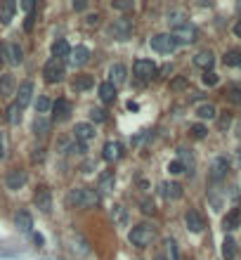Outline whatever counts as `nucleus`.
<instances>
[{
    "label": "nucleus",
    "mask_w": 241,
    "mask_h": 260,
    "mask_svg": "<svg viewBox=\"0 0 241 260\" xmlns=\"http://www.w3.org/2000/svg\"><path fill=\"white\" fill-rule=\"evenodd\" d=\"M161 197L163 199H180L182 197V185H178V182H161Z\"/></svg>",
    "instance_id": "17"
},
{
    "label": "nucleus",
    "mask_w": 241,
    "mask_h": 260,
    "mask_svg": "<svg viewBox=\"0 0 241 260\" xmlns=\"http://www.w3.org/2000/svg\"><path fill=\"white\" fill-rule=\"evenodd\" d=\"M239 225H241V208H232V211L223 218V230L225 232H232Z\"/></svg>",
    "instance_id": "18"
},
{
    "label": "nucleus",
    "mask_w": 241,
    "mask_h": 260,
    "mask_svg": "<svg viewBox=\"0 0 241 260\" xmlns=\"http://www.w3.org/2000/svg\"><path fill=\"white\" fill-rule=\"evenodd\" d=\"M21 7H24L28 14H31V12H33V7H36V2H33V0H24V2H21Z\"/></svg>",
    "instance_id": "48"
},
{
    "label": "nucleus",
    "mask_w": 241,
    "mask_h": 260,
    "mask_svg": "<svg viewBox=\"0 0 241 260\" xmlns=\"http://www.w3.org/2000/svg\"><path fill=\"white\" fill-rule=\"evenodd\" d=\"M114 185H116V175H114V171H107L102 178H99V189H102V192H111Z\"/></svg>",
    "instance_id": "32"
},
{
    "label": "nucleus",
    "mask_w": 241,
    "mask_h": 260,
    "mask_svg": "<svg viewBox=\"0 0 241 260\" xmlns=\"http://www.w3.org/2000/svg\"><path fill=\"white\" fill-rule=\"evenodd\" d=\"M99 99H102L104 104H109V102H114V99H116V88H114L109 81L99 85Z\"/></svg>",
    "instance_id": "26"
},
{
    "label": "nucleus",
    "mask_w": 241,
    "mask_h": 260,
    "mask_svg": "<svg viewBox=\"0 0 241 260\" xmlns=\"http://www.w3.org/2000/svg\"><path fill=\"white\" fill-rule=\"evenodd\" d=\"M33 201H36V206L43 211V213H50L52 211V194H50V189L47 187H40L36 192V197H33Z\"/></svg>",
    "instance_id": "13"
},
{
    "label": "nucleus",
    "mask_w": 241,
    "mask_h": 260,
    "mask_svg": "<svg viewBox=\"0 0 241 260\" xmlns=\"http://www.w3.org/2000/svg\"><path fill=\"white\" fill-rule=\"evenodd\" d=\"M133 73L140 81H149V78L156 76V64H154L152 59H137V62L133 64Z\"/></svg>",
    "instance_id": "7"
},
{
    "label": "nucleus",
    "mask_w": 241,
    "mask_h": 260,
    "mask_svg": "<svg viewBox=\"0 0 241 260\" xmlns=\"http://www.w3.org/2000/svg\"><path fill=\"white\" fill-rule=\"evenodd\" d=\"M114 7H116V9H133L135 5H133V0H116V2H114Z\"/></svg>",
    "instance_id": "43"
},
{
    "label": "nucleus",
    "mask_w": 241,
    "mask_h": 260,
    "mask_svg": "<svg viewBox=\"0 0 241 260\" xmlns=\"http://www.w3.org/2000/svg\"><path fill=\"white\" fill-rule=\"evenodd\" d=\"M237 12H239V14H241V2H239V5H237Z\"/></svg>",
    "instance_id": "55"
},
{
    "label": "nucleus",
    "mask_w": 241,
    "mask_h": 260,
    "mask_svg": "<svg viewBox=\"0 0 241 260\" xmlns=\"http://www.w3.org/2000/svg\"><path fill=\"white\" fill-rule=\"evenodd\" d=\"M109 36L114 38V40H128L130 38V33H133V24H130V19H114L111 24H109Z\"/></svg>",
    "instance_id": "4"
},
{
    "label": "nucleus",
    "mask_w": 241,
    "mask_h": 260,
    "mask_svg": "<svg viewBox=\"0 0 241 260\" xmlns=\"http://www.w3.org/2000/svg\"><path fill=\"white\" fill-rule=\"evenodd\" d=\"M45 149H36V154H33V156H31V161L33 163H38V161H43V156H45Z\"/></svg>",
    "instance_id": "49"
},
{
    "label": "nucleus",
    "mask_w": 241,
    "mask_h": 260,
    "mask_svg": "<svg viewBox=\"0 0 241 260\" xmlns=\"http://www.w3.org/2000/svg\"><path fill=\"white\" fill-rule=\"evenodd\" d=\"M69 54H71V47H69L66 40H54L52 43V57L54 59H62L64 62V57H69Z\"/></svg>",
    "instance_id": "24"
},
{
    "label": "nucleus",
    "mask_w": 241,
    "mask_h": 260,
    "mask_svg": "<svg viewBox=\"0 0 241 260\" xmlns=\"http://www.w3.org/2000/svg\"><path fill=\"white\" fill-rule=\"evenodd\" d=\"M111 216H114V223L121 225V227L128 223V213H125V208L121 206V204H114V206H111Z\"/></svg>",
    "instance_id": "33"
},
{
    "label": "nucleus",
    "mask_w": 241,
    "mask_h": 260,
    "mask_svg": "<svg viewBox=\"0 0 241 260\" xmlns=\"http://www.w3.org/2000/svg\"><path fill=\"white\" fill-rule=\"evenodd\" d=\"M69 59H71L73 66H85L90 59V50L85 45H78V47H73L71 54H69Z\"/></svg>",
    "instance_id": "16"
},
{
    "label": "nucleus",
    "mask_w": 241,
    "mask_h": 260,
    "mask_svg": "<svg viewBox=\"0 0 241 260\" xmlns=\"http://www.w3.org/2000/svg\"><path fill=\"white\" fill-rule=\"evenodd\" d=\"M194 64H197L199 69H211L215 64V54L211 52V50H201V52H197V57H194Z\"/></svg>",
    "instance_id": "20"
},
{
    "label": "nucleus",
    "mask_w": 241,
    "mask_h": 260,
    "mask_svg": "<svg viewBox=\"0 0 241 260\" xmlns=\"http://www.w3.org/2000/svg\"><path fill=\"white\" fill-rule=\"evenodd\" d=\"M90 116H92V121H97V123H104L107 121V111L104 109H92Z\"/></svg>",
    "instance_id": "39"
},
{
    "label": "nucleus",
    "mask_w": 241,
    "mask_h": 260,
    "mask_svg": "<svg viewBox=\"0 0 241 260\" xmlns=\"http://www.w3.org/2000/svg\"><path fill=\"white\" fill-rule=\"evenodd\" d=\"M223 258L225 260H234V258H237V239H234V237H225V242H223Z\"/></svg>",
    "instance_id": "25"
},
{
    "label": "nucleus",
    "mask_w": 241,
    "mask_h": 260,
    "mask_svg": "<svg viewBox=\"0 0 241 260\" xmlns=\"http://www.w3.org/2000/svg\"><path fill=\"white\" fill-rule=\"evenodd\" d=\"M128 81V69H125V64H114L111 69H109V83L118 88V85H125Z\"/></svg>",
    "instance_id": "11"
},
{
    "label": "nucleus",
    "mask_w": 241,
    "mask_h": 260,
    "mask_svg": "<svg viewBox=\"0 0 241 260\" xmlns=\"http://www.w3.org/2000/svg\"><path fill=\"white\" fill-rule=\"evenodd\" d=\"M218 73H213V71H206L204 73V85H218Z\"/></svg>",
    "instance_id": "40"
},
{
    "label": "nucleus",
    "mask_w": 241,
    "mask_h": 260,
    "mask_svg": "<svg viewBox=\"0 0 241 260\" xmlns=\"http://www.w3.org/2000/svg\"><path fill=\"white\" fill-rule=\"evenodd\" d=\"M26 185V171H9L7 175V189H21Z\"/></svg>",
    "instance_id": "19"
},
{
    "label": "nucleus",
    "mask_w": 241,
    "mask_h": 260,
    "mask_svg": "<svg viewBox=\"0 0 241 260\" xmlns=\"http://www.w3.org/2000/svg\"><path fill=\"white\" fill-rule=\"evenodd\" d=\"M123 156V147L118 142H107L104 144V149H102V159L104 161H109V163H114V161H118Z\"/></svg>",
    "instance_id": "14"
},
{
    "label": "nucleus",
    "mask_w": 241,
    "mask_h": 260,
    "mask_svg": "<svg viewBox=\"0 0 241 260\" xmlns=\"http://www.w3.org/2000/svg\"><path fill=\"white\" fill-rule=\"evenodd\" d=\"M43 76L47 83H59L64 78V62L62 59H50V62L43 66Z\"/></svg>",
    "instance_id": "5"
},
{
    "label": "nucleus",
    "mask_w": 241,
    "mask_h": 260,
    "mask_svg": "<svg viewBox=\"0 0 241 260\" xmlns=\"http://www.w3.org/2000/svg\"><path fill=\"white\" fill-rule=\"evenodd\" d=\"M52 118L54 121H66V118L71 116V102L69 99H57V102H52Z\"/></svg>",
    "instance_id": "12"
},
{
    "label": "nucleus",
    "mask_w": 241,
    "mask_h": 260,
    "mask_svg": "<svg viewBox=\"0 0 241 260\" xmlns=\"http://www.w3.org/2000/svg\"><path fill=\"white\" fill-rule=\"evenodd\" d=\"M173 38L178 40V45H189L199 38V31H197L194 24H185V26H180V28L173 31Z\"/></svg>",
    "instance_id": "8"
},
{
    "label": "nucleus",
    "mask_w": 241,
    "mask_h": 260,
    "mask_svg": "<svg viewBox=\"0 0 241 260\" xmlns=\"http://www.w3.org/2000/svg\"><path fill=\"white\" fill-rule=\"evenodd\" d=\"M52 109V102L45 97V95H40V97L36 99V111H38V116H43V114H47Z\"/></svg>",
    "instance_id": "36"
},
{
    "label": "nucleus",
    "mask_w": 241,
    "mask_h": 260,
    "mask_svg": "<svg viewBox=\"0 0 241 260\" xmlns=\"http://www.w3.org/2000/svg\"><path fill=\"white\" fill-rule=\"evenodd\" d=\"M14 225H17L21 232H31L33 230V218L28 216L26 211H19L17 216H14Z\"/></svg>",
    "instance_id": "22"
},
{
    "label": "nucleus",
    "mask_w": 241,
    "mask_h": 260,
    "mask_svg": "<svg viewBox=\"0 0 241 260\" xmlns=\"http://www.w3.org/2000/svg\"><path fill=\"white\" fill-rule=\"evenodd\" d=\"M227 99L234 102V104H241V85H239V83L227 85Z\"/></svg>",
    "instance_id": "35"
},
{
    "label": "nucleus",
    "mask_w": 241,
    "mask_h": 260,
    "mask_svg": "<svg viewBox=\"0 0 241 260\" xmlns=\"http://www.w3.org/2000/svg\"><path fill=\"white\" fill-rule=\"evenodd\" d=\"M99 19H102V17H99L97 12H95V14H88V19H85V24H88V26H97V24H99Z\"/></svg>",
    "instance_id": "44"
},
{
    "label": "nucleus",
    "mask_w": 241,
    "mask_h": 260,
    "mask_svg": "<svg viewBox=\"0 0 241 260\" xmlns=\"http://www.w3.org/2000/svg\"><path fill=\"white\" fill-rule=\"evenodd\" d=\"M92 76H76V81L71 83V88L76 90V92H85V90L92 88Z\"/></svg>",
    "instance_id": "29"
},
{
    "label": "nucleus",
    "mask_w": 241,
    "mask_h": 260,
    "mask_svg": "<svg viewBox=\"0 0 241 260\" xmlns=\"http://www.w3.org/2000/svg\"><path fill=\"white\" fill-rule=\"evenodd\" d=\"M73 137H76L78 147L85 149V147L95 140V126H92V123H76V128H73Z\"/></svg>",
    "instance_id": "6"
},
{
    "label": "nucleus",
    "mask_w": 241,
    "mask_h": 260,
    "mask_svg": "<svg viewBox=\"0 0 241 260\" xmlns=\"http://www.w3.org/2000/svg\"><path fill=\"white\" fill-rule=\"evenodd\" d=\"M227 126H230V116H225L223 121H220V128H223V130H225V128H227Z\"/></svg>",
    "instance_id": "53"
},
{
    "label": "nucleus",
    "mask_w": 241,
    "mask_h": 260,
    "mask_svg": "<svg viewBox=\"0 0 241 260\" xmlns=\"http://www.w3.org/2000/svg\"><path fill=\"white\" fill-rule=\"evenodd\" d=\"M66 204L71 208H92L99 204V194H97V189H92V187L71 189L69 197H66Z\"/></svg>",
    "instance_id": "1"
},
{
    "label": "nucleus",
    "mask_w": 241,
    "mask_h": 260,
    "mask_svg": "<svg viewBox=\"0 0 241 260\" xmlns=\"http://www.w3.org/2000/svg\"><path fill=\"white\" fill-rule=\"evenodd\" d=\"M142 211H144V213H154V204L149 201V199H144V201H142Z\"/></svg>",
    "instance_id": "47"
},
{
    "label": "nucleus",
    "mask_w": 241,
    "mask_h": 260,
    "mask_svg": "<svg viewBox=\"0 0 241 260\" xmlns=\"http://www.w3.org/2000/svg\"><path fill=\"white\" fill-rule=\"evenodd\" d=\"M230 171V161L225 159V156H218L213 163H211V173H208V178L213 180V182H220V180L227 175Z\"/></svg>",
    "instance_id": "9"
},
{
    "label": "nucleus",
    "mask_w": 241,
    "mask_h": 260,
    "mask_svg": "<svg viewBox=\"0 0 241 260\" xmlns=\"http://www.w3.org/2000/svg\"><path fill=\"white\" fill-rule=\"evenodd\" d=\"M166 246H168V251H170V260H180V253H178V244L173 242V239H168V242H166Z\"/></svg>",
    "instance_id": "41"
},
{
    "label": "nucleus",
    "mask_w": 241,
    "mask_h": 260,
    "mask_svg": "<svg viewBox=\"0 0 241 260\" xmlns=\"http://www.w3.org/2000/svg\"><path fill=\"white\" fill-rule=\"evenodd\" d=\"M7 62V45L5 43H0V66Z\"/></svg>",
    "instance_id": "45"
},
{
    "label": "nucleus",
    "mask_w": 241,
    "mask_h": 260,
    "mask_svg": "<svg viewBox=\"0 0 241 260\" xmlns=\"http://www.w3.org/2000/svg\"><path fill=\"white\" fill-rule=\"evenodd\" d=\"M154 237H156V230H154V225H149V223L135 225L133 230H130V234H128L130 244L137 246V249H147V246L154 242Z\"/></svg>",
    "instance_id": "2"
},
{
    "label": "nucleus",
    "mask_w": 241,
    "mask_h": 260,
    "mask_svg": "<svg viewBox=\"0 0 241 260\" xmlns=\"http://www.w3.org/2000/svg\"><path fill=\"white\" fill-rule=\"evenodd\" d=\"M33 19H36V14H33V12H31V14H26V21H24V28H26V31H31V28H33Z\"/></svg>",
    "instance_id": "46"
},
{
    "label": "nucleus",
    "mask_w": 241,
    "mask_h": 260,
    "mask_svg": "<svg viewBox=\"0 0 241 260\" xmlns=\"http://www.w3.org/2000/svg\"><path fill=\"white\" fill-rule=\"evenodd\" d=\"M21 59H24V50H21L17 43L7 45V62L17 66V64H21Z\"/></svg>",
    "instance_id": "27"
},
{
    "label": "nucleus",
    "mask_w": 241,
    "mask_h": 260,
    "mask_svg": "<svg viewBox=\"0 0 241 260\" xmlns=\"http://www.w3.org/2000/svg\"><path fill=\"white\" fill-rule=\"evenodd\" d=\"M31 97H33V83L31 81H24L19 85V95H17V104L21 109L31 104Z\"/></svg>",
    "instance_id": "15"
},
{
    "label": "nucleus",
    "mask_w": 241,
    "mask_h": 260,
    "mask_svg": "<svg viewBox=\"0 0 241 260\" xmlns=\"http://www.w3.org/2000/svg\"><path fill=\"white\" fill-rule=\"evenodd\" d=\"M239 66H241V64H239Z\"/></svg>",
    "instance_id": "57"
},
{
    "label": "nucleus",
    "mask_w": 241,
    "mask_h": 260,
    "mask_svg": "<svg viewBox=\"0 0 241 260\" xmlns=\"http://www.w3.org/2000/svg\"><path fill=\"white\" fill-rule=\"evenodd\" d=\"M73 9H85V2L80 0V2H73Z\"/></svg>",
    "instance_id": "54"
},
{
    "label": "nucleus",
    "mask_w": 241,
    "mask_h": 260,
    "mask_svg": "<svg viewBox=\"0 0 241 260\" xmlns=\"http://www.w3.org/2000/svg\"><path fill=\"white\" fill-rule=\"evenodd\" d=\"M21 111H24V109L19 107L17 102H12V104H9V107H7V123H9V126H17L19 121H21Z\"/></svg>",
    "instance_id": "30"
},
{
    "label": "nucleus",
    "mask_w": 241,
    "mask_h": 260,
    "mask_svg": "<svg viewBox=\"0 0 241 260\" xmlns=\"http://www.w3.org/2000/svg\"><path fill=\"white\" fill-rule=\"evenodd\" d=\"M12 92H14V76L12 73L0 76V97H9Z\"/></svg>",
    "instance_id": "23"
},
{
    "label": "nucleus",
    "mask_w": 241,
    "mask_h": 260,
    "mask_svg": "<svg viewBox=\"0 0 241 260\" xmlns=\"http://www.w3.org/2000/svg\"><path fill=\"white\" fill-rule=\"evenodd\" d=\"M185 225H187V230L189 232H194V234H201L204 232V218H201V213L199 211H187V216H185Z\"/></svg>",
    "instance_id": "10"
},
{
    "label": "nucleus",
    "mask_w": 241,
    "mask_h": 260,
    "mask_svg": "<svg viewBox=\"0 0 241 260\" xmlns=\"http://www.w3.org/2000/svg\"><path fill=\"white\" fill-rule=\"evenodd\" d=\"M5 156V137H2V133H0V159Z\"/></svg>",
    "instance_id": "51"
},
{
    "label": "nucleus",
    "mask_w": 241,
    "mask_h": 260,
    "mask_svg": "<svg viewBox=\"0 0 241 260\" xmlns=\"http://www.w3.org/2000/svg\"><path fill=\"white\" fill-rule=\"evenodd\" d=\"M234 36H237V38H241V19H239V21H237V24H234Z\"/></svg>",
    "instance_id": "52"
},
{
    "label": "nucleus",
    "mask_w": 241,
    "mask_h": 260,
    "mask_svg": "<svg viewBox=\"0 0 241 260\" xmlns=\"http://www.w3.org/2000/svg\"><path fill=\"white\" fill-rule=\"evenodd\" d=\"M168 24H170L173 28H180V26H185L187 21H185V14L175 9V12H170V14H168Z\"/></svg>",
    "instance_id": "37"
},
{
    "label": "nucleus",
    "mask_w": 241,
    "mask_h": 260,
    "mask_svg": "<svg viewBox=\"0 0 241 260\" xmlns=\"http://www.w3.org/2000/svg\"><path fill=\"white\" fill-rule=\"evenodd\" d=\"M197 116L204 118V121H213V118L218 116V109H215L213 104H208V102H206V104H199V107H197Z\"/></svg>",
    "instance_id": "28"
},
{
    "label": "nucleus",
    "mask_w": 241,
    "mask_h": 260,
    "mask_svg": "<svg viewBox=\"0 0 241 260\" xmlns=\"http://www.w3.org/2000/svg\"><path fill=\"white\" fill-rule=\"evenodd\" d=\"M50 128H52V121H47L45 116H36V121H33V133L36 135H47L50 133Z\"/></svg>",
    "instance_id": "31"
},
{
    "label": "nucleus",
    "mask_w": 241,
    "mask_h": 260,
    "mask_svg": "<svg viewBox=\"0 0 241 260\" xmlns=\"http://www.w3.org/2000/svg\"><path fill=\"white\" fill-rule=\"evenodd\" d=\"M185 85H187V81H185V78H178V81L173 83V88H175V90H180V88H185Z\"/></svg>",
    "instance_id": "50"
},
{
    "label": "nucleus",
    "mask_w": 241,
    "mask_h": 260,
    "mask_svg": "<svg viewBox=\"0 0 241 260\" xmlns=\"http://www.w3.org/2000/svg\"><path fill=\"white\" fill-rule=\"evenodd\" d=\"M223 62L227 64V66H239L241 64V50H227L223 57Z\"/></svg>",
    "instance_id": "34"
},
{
    "label": "nucleus",
    "mask_w": 241,
    "mask_h": 260,
    "mask_svg": "<svg viewBox=\"0 0 241 260\" xmlns=\"http://www.w3.org/2000/svg\"><path fill=\"white\" fill-rule=\"evenodd\" d=\"M149 47L161 54H170L178 50V40L173 38V33H156L149 38Z\"/></svg>",
    "instance_id": "3"
},
{
    "label": "nucleus",
    "mask_w": 241,
    "mask_h": 260,
    "mask_svg": "<svg viewBox=\"0 0 241 260\" xmlns=\"http://www.w3.org/2000/svg\"><path fill=\"white\" fill-rule=\"evenodd\" d=\"M206 133H208V130H206V126H201V123L192 126V135H194V137H199V140H201V137H206Z\"/></svg>",
    "instance_id": "42"
},
{
    "label": "nucleus",
    "mask_w": 241,
    "mask_h": 260,
    "mask_svg": "<svg viewBox=\"0 0 241 260\" xmlns=\"http://www.w3.org/2000/svg\"><path fill=\"white\" fill-rule=\"evenodd\" d=\"M168 171L170 175H182V173H187V168H185V163L180 161V159H175V161L168 163Z\"/></svg>",
    "instance_id": "38"
},
{
    "label": "nucleus",
    "mask_w": 241,
    "mask_h": 260,
    "mask_svg": "<svg viewBox=\"0 0 241 260\" xmlns=\"http://www.w3.org/2000/svg\"><path fill=\"white\" fill-rule=\"evenodd\" d=\"M159 260H163V258H159Z\"/></svg>",
    "instance_id": "56"
},
{
    "label": "nucleus",
    "mask_w": 241,
    "mask_h": 260,
    "mask_svg": "<svg viewBox=\"0 0 241 260\" xmlns=\"http://www.w3.org/2000/svg\"><path fill=\"white\" fill-rule=\"evenodd\" d=\"M14 9H17V2H14V0L0 2V21H2V24H9L12 17H14Z\"/></svg>",
    "instance_id": "21"
}]
</instances>
